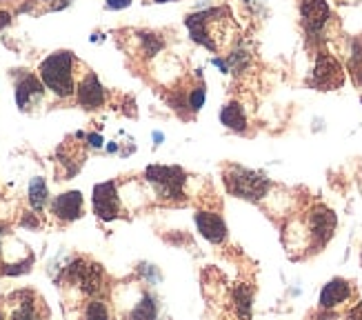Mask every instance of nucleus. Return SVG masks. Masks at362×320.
Instances as JSON below:
<instances>
[{
  "label": "nucleus",
  "mask_w": 362,
  "mask_h": 320,
  "mask_svg": "<svg viewBox=\"0 0 362 320\" xmlns=\"http://www.w3.org/2000/svg\"><path fill=\"white\" fill-rule=\"evenodd\" d=\"M145 178L153 189L158 191L163 200H182L185 198V183L187 173L180 167H167V165H149L145 169Z\"/></svg>",
  "instance_id": "20e7f679"
},
{
  "label": "nucleus",
  "mask_w": 362,
  "mask_h": 320,
  "mask_svg": "<svg viewBox=\"0 0 362 320\" xmlns=\"http://www.w3.org/2000/svg\"><path fill=\"white\" fill-rule=\"evenodd\" d=\"M247 62H249V54H247V52H240V50H235V52L229 54V58H227V65H229V69H233V72H243V69L247 67Z\"/></svg>",
  "instance_id": "5701e85b"
},
{
  "label": "nucleus",
  "mask_w": 362,
  "mask_h": 320,
  "mask_svg": "<svg viewBox=\"0 0 362 320\" xmlns=\"http://www.w3.org/2000/svg\"><path fill=\"white\" fill-rule=\"evenodd\" d=\"M31 265H34V256H27L25 261H21V263H9V265H5L3 269V274L5 276H18V274H25V271H29L31 269Z\"/></svg>",
  "instance_id": "4be33fe9"
},
{
  "label": "nucleus",
  "mask_w": 362,
  "mask_h": 320,
  "mask_svg": "<svg viewBox=\"0 0 362 320\" xmlns=\"http://www.w3.org/2000/svg\"><path fill=\"white\" fill-rule=\"evenodd\" d=\"M214 65L223 72V74H229V65H227V60H223V58H214Z\"/></svg>",
  "instance_id": "c756f323"
},
{
  "label": "nucleus",
  "mask_w": 362,
  "mask_h": 320,
  "mask_svg": "<svg viewBox=\"0 0 362 320\" xmlns=\"http://www.w3.org/2000/svg\"><path fill=\"white\" fill-rule=\"evenodd\" d=\"M67 280L76 282L81 287V292L87 296H96L103 290V282H105V274H103V267L96 263H89L85 258H78L74 261L67 271H65Z\"/></svg>",
  "instance_id": "39448f33"
},
{
  "label": "nucleus",
  "mask_w": 362,
  "mask_h": 320,
  "mask_svg": "<svg viewBox=\"0 0 362 320\" xmlns=\"http://www.w3.org/2000/svg\"><path fill=\"white\" fill-rule=\"evenodd\" d=\"M351 296V287L347 280H342V278H334V280H329L325 287H322V292H320V307L325 309H334L338 305H342L344 300H347Z\"/></svg>",
  "instance_id": "4468645a"
},
{
  "label": "nucleus",
  "mask_w": 362,
  "mask_h": 320,
  "mask_svg": "<svg viewBox=\"0 0 362 320\" xmlns=\"http://www.w3.org/2000/svg\"><path fill=\"white\" fill-rule=\"evenodd\" d=\"M220 122L233 132H245L247 130V116L240 103H229L220 111Z\"/></svg>",
  "instance_id": "2eb2a0df"
},
{
  "label": "nucleus",
  "mask_w": 362,
  "mask_h": 320,
  "mask_svg": "<svg viewBox=\"0 0 362 320\" xmlns=\"http://www.w3.org/2000/svg\"><path fill=\"white\" fill-rule=\"evenodd\" d=\"M107 9H114V11H120V9H127L132 5V0H105Z\"/></svg>",
  "instance_id": "bb28decb"
},
{
  "label": "nucleus",
  "mask_w": 362,
  "mask_h": 320,
  "mask_svg": "<svg viewBox=\"0 0 362 320\" xmlns=\"http://www.w3.org/2000/svg\"><path fill=\"white\" fill-rule=\"evenodd\" d=\"M349 74L356 85H362V40L351 42V56H349Z\"/></svg>",
  "instance_id": "6ab92c4d"
},
{
  "label": "nucleus",
  "mask_w": 362,
  "mask_h": 320,
  "mask_svg": "<svg viewBox=\"0 0 362 320\" xmlns=\"http://www.w3.org/2000/svg\"><path fill=\"white\" fill-rule=\"evenodd\" d=\"M153 3H176V0H153Z\"/></svg>",
  "instance_id": "2f4dec72"
},
{
  "label": "nucleus",
  "mask_w": 362,
  "mask_h": 320,
  "mask_svg": "<svg viewBox=\"0 0 362 320\" xmlns=\"http://www.w3.org/2000/svg\"><path fill=\"white\" fill-rule=\"evenodd\" d=\"M52 214L65 222H71L76 218H81L83 214V194L81 191H67V194H60L52 202Z\"/></svg>",
  "instance_id": "ddd939ff"
},
{
  "label": "nucleus",
  "mask_w": 362,
  "mask_h": 320,
  "mask_svg": "<svg viewBox=\"0 0 362 320\" xmlns=\"http://www.w3.org/2000/svg\"><path fill=\"white\" fill-rule=\"evenodd\" d=\"M151 138H153V145H160V142L165 140V136H163L160 132H153V136H151Z\"/></svg>",
  "instance_id": "7c9ffc66"
},
{
  "label": "nucleus",
  "mask_w": 362,
  "mask_h": 320,
  "mask_svg": "<svg viewBox=\"0 0 362 320\" xmlns=\"http://www.w3.org/2000/svg\"><path fill=\"white\" fill-rule=\"evenodd\" d=\"M76 98H78V105L85 109H98L105 105V87L100 85L98 76L93 72H89L81 83H78Z\"/></svg>",
  "instance_id": "9d476101"
},
{
  "label": "nucleus",
  "mask_w": 362,
  "mask_h": 320,
  "mask_svg": "<svg viewBox=\"0 0 362 320\" xmlns=\"http://www.w3.org/2000/svg\"><path fill=\"white\" fill-rule=\"evenodd\" d=\"M87 318H107L109 316V312L105 309V305L100 300H93V302H89V307H87Z\"/></svg>",
  "instance_id": "a878e982"
},
{
  "label": "nucleus",
  "mask_w": 362,
  "mask_h": 320,
  "mask_svg": "<svg viewBox=\"0 0 362 320\" xmlns=\"http://www.w3.org/2000/svg\"><path fill=\"white\" fill-rule=\"evenodd\" d=\"M360 103H362V98H360Z\"/></svg>",
  "instance_id": "72a5a7b5"
},
{
  "label": "nucleus",
  "mask_w": 362,
  "mask_h": 320,
  "mask_svg": "<svg viewBox=\"0 0 362 320\" xmlns=\"http://www.w3.org/2000/svg\"><path fill=\"white\" fill-rule=\"evenodd\" d=\"M45 3H52V0H45ZM65 5H69V0H62V7Z\"/></svg>",
  "instance_id": "473e14b6"
},
{
  "label": "nucleus",
  "mask_w": 362,
  "mask_h": 320,
  "mask_svg": "<svg viewBox=\"0 0 362 320\" xmlns=\"http://www.w3.org/2000/svg\"><path fill=\"white\" fill-rule=\"evenodd\" d=\"M204 98H207V91H204V87H196L189 91L187 101H189V109L192 111H200V107L204 105Z\"/></svg>",
  "instance_id": "b1692460"
},
{
  "label": "nucleus",
  "mask_w": 362,
  "mask_h": 320,
  "mask_svg": "<svg viewBox=\"0 0 362 320\" xmlns=\"http://www.w3.org/2000/svg\"><path fill=\"white\" fill-rule=\"evenodd\" d=\"M16 298H18V309H11V316L13 318H36L38 312L34 309V294L31 292H18V294H13Z\"/></svg>",
  "instance_id": "a211bd4d"
},
{
  "label": "nucleus",
  "mask_w": 362,
  "mask_h": 320,
  "mask_svg": "<svg viewBox=\"0 0 362 320\" xmlns=\"http://www.w3.org/2000/svg\"><path fill=\"white\" fill-rule=\"evenodd\" d=\"M309 227H311V236L316 240V245H327L329 238L334 236V229H336V214L332 210H327V207L318 205L313 207L311 214H309Z\"/></svg>",
  "instance_id": "1a4fd4ad"
},
{
  "label": "nucleus",
  "mask_w": 362,
  "mask_h": 320,
  "mask_svg": "<svg viewBox=\"0 0 362 320\" xmlns=\"http://www.w3.org/2000/svg\"><path fill=\"white\" fill-rule=\"evenodd\" d=\"M229 11L225 7H211L204 11L189 13L185 18V27L189 29V36L194 42L207 47L209 52H218V42H216V27L223 25Z\"/></svg>",
  "instance_id": "f03ea898"
},
{
  "label": "nucleus",
  "mask_w": 362,
  "mask_h": 320,
  "mask_svg": "<svg viewBox=\"0 0 362 320\" xmlns=\"http://www.w3.org/2000/svg\"><path fill=\"white\" fill-rule=\"evenodd\" d=\"M93 212L100 220H114L120 216V198L114 181H107L93 187Z\"/></svg>",
  "instance_id": "0eeeda50"
},
{
  "label": "nucleus",
  "mask_w": 362,
  "mask_h": 320,
  "mask_svg": "<svg viewBox=\"0 0 362 320\" xmlns=\"http://www.w3.org/2000/svg\"><path fill=\"white\" fill-rule=\"evenodd\" d=\"M251 300H254V294H251L249 285H238L233 290V302H235V312H238V316H243V318L251 316Z\"/></svg>",
  "instance_id": "f3484780"
},
{
  "label": "nucleus",
  "mask_w": 362,
  "mask_h": 320,
  "mask_svg": "<svg viewBox=\"0 0 362 320\" xmlns=\"http://www.w3.org/2000/svg\"><path fill=\"white\" fill-rule=\"evenodd\" d=\"M138 40L143 45V54L145 56H156L158 52L165 50V40L158 34H149V31H140Z\"/></svg>",
  "instance_id": "aec40b11"
},
{
  "label": "nucleus",
  "mask_w": 362,
  "mask_h": 320,
  "mask_svg": "<svg viewBox=\"0 0 362 320\" xmlns=\"http://www.w3.org/2000/svg\"><path fill=\"white\" fill-rule=\"evenodd\" d=\"M45 96V85L42 80L31 76V74H23L18 78V83H16V103L23 111L31 109L38 101H42Z\"/></svg>",
  "instance_id": "9b49d317"
},
{
  "label": "nucleus",
  "mask_w": 362,
  "mask_h": 320,
  "mask_svg": "<svg viewBox=\"0 0 362 320\" xmlns=\"http://www.w3.org/2000/svg\"><path fill=\"white\" fill-rule=\"evenodd\" d=\"M47 198H49V191H47V183L42 178H34L29 183V205L34 207L36 212H42Z\"/></svg>",
  "instance_id": "dca6fc26"
},
{
  "label": "nucleus",
  "mask_w": 362,
  "mask_h": 320,
  "mask_svg": "<svg viewBox=\"0 0 362 320\" xmlns=\"http://www.w3.org/2000/svg\"><path fill=\"white\" fill-rule=\"evenodd\" d=\"M225 183L233 196L245 198V200H254V202L262 200L267 196V191H269V181H267L264 176H260L256 171H249L245 167H238V165L227 169Z\"/></svg>",
  "instance_id": "7ed1b4c3"
},
{
  "label": "nucleus",
  "mask_w": 362,
  "mask_h": 320,
  "mask_svg": "<svg viewBox=\"0 0 362 320\" xmlns=\"http://www.w3.org/2000/svg\"><path fill=\"white\" fill-rule=\"evenodd\" d=\"M196 227H198V232L204 238L209 240V243H214V245L225 243L227 225H225V220L220 218L218 214H214V212H198L196 214Z\"/></svg>",
  "instance_id": "f8f14e48"
},
{
  "label": "nucleus",
  "mask_w": 362,
  "mask_h": 320,
  "mask_svg": "<svg viewBox=\"0 0 362 320\" xmlns=\"http://www.w3.org/2000/svg\"><path fill=\"white\" fill-rule=\"evenodd\" d=\"M74 65L76 58L71 52H56L47 56L40 62V80L45 89L56 93L58 98H69L76 93V80H74Z\"/></svg>",
  "instance_id": "f257e3e1"
},
{
  "label": "nucleus",
  "mask_w": 362,
  "mask_h": 320,
  "mask_svg": "<svg viewBox=\"0 0 362 320\" xmlns=\"http://www.w3.org/2000/svg\"><path fill=\"white\" fill-rule=\"evenodd\" d=\"M300 16H303V25L307 29V36L320 38L329 18H332V9H329L325 0H303Z\"/></svg>",
  "instance_id": "6e6552de"
},
{
  "label": "nucleus",
  "mask_w": 362,
  "mask_h": 320,
  "mask_svg": "<svg viewBox=\"0 0 362 320\" xmlns=\"http://www.w3.org/2000/svg\"><path fill=\"white\" fill-rule=\"evenodd\" d=\"M344 80V72L340 67V62L327 52H320L316 58V67H313L311 74V85L320 89V91H329V89H338Z\"/></svg>",
  "instance_id": "423d86ee"
},
{
  "label": "nucleus",
  "mask_w": 362,
  "mask_h": 320,
  "mask_svg": "<svg viewBox=\"0 0 362 320\" xmlns=\"http://www.w3.org/2000/svg\"><path fill=\"white\" fill-rule=\"evenodd\" d=\"M156 314H158V309H156V300L149 294H145L143 302L132 312L134 318H156Z\"/></svg>",
  "instance_id": "412c9836"
},
{
  "label": "nucleus",
  "mask_w": 362,
  "mask_h": 320,
  "mask_svg": "<svg viewBox=\"0 0 362 320\" xmlns=\"http://www.w3.org/2000/svg\"><path fill=\"white\" fill-rule=\"evenodd\" d=\"M138 271H140V276H145V278H147L149 282H160V280H163L160 271L156 269L153 265H145V263H143V265L138 267Z\"/></svg>",
  "instance_id": "393cba45"
},
{
  "label": "nucleus",
  "mask_w": 362,
  "mask_h": 320,
  "mask_svg": "<svg viewBox=\"0 0 362 320\" xmlns=\"http://www.w3.org/2000/svg\"><path fill=\"white\" fill-rule=\"evenodd\" d=\"M87 140H89L91 147H103V136H98V134H89Z\"/></svg>",
  "instance_id": "c85d7f7f"
},
{
  "label": "nucleus",
  "mask_w": 362,
  "mask_h": 320,
  "mask_svg": "<svg viewBox=\"0 0 362 320\" xmlns=\"http://www.w3.org/2000/svg\"><path fill=\"white\" fill-rule=\"evenodd\" d=\"M11 25V13L9 11H0V29H5Z\"/></svg>",
  "instance_id": "cd10ccee"
}]
</instances>
